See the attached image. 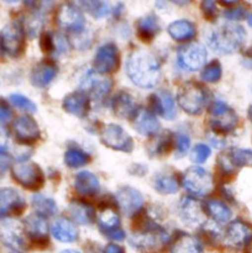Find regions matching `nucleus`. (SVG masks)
<instances>
[{"label": "nucleus", "mask_w": 252, "mask_h": 253, "mask_svg": "<svg viewBox=\"0 0 252 253\" xmlns=\"http://www.w3.org/2000/svg\"><path fill=\"white\" fill-rule=\"evenodd\" d=\"M249 253H252V241L250 242V246H249Z\"/></svg>", "instance_id": "13d9d810"}, {"label": "nucleus", "mask_w": 252, "mask_h": 253, "mask_svg": "<svg viewBox=\"0 0 252 253\" xmlns=\"http://www.w3.org/2000/svg\"><path fill=\"white\" fill-rule=\"evenodd\" d=\"M249 25L252 27V14L249 16Z\"/></svg>", "instance_id": "4d7b16f0"}, {"label": "nucleus", "mask_w": 252, "mask_h": 253, "mask_svg": "<svg viewBox=\"0 0 252 253\" xmlns=\"http://www.w3.org/2000/svg\"><path fill=\"white\" fill-rule=\"evenodd\" d=\"M150 104L152 106V113L158 114L166 120H173L177 115V108L173 96L166 90H160L151 95Z\"/></svg>", "instance_id": "aec40b11"}, {"label": "nucleus", "mask_w": 252, "mask_h": 253, "mask_svg": "<svg viewBox=\"0 0 252 253\" xmlns=\"http://www.w3.org/2000/svg\"><path fill=\"white\" fill-rule=\"evenodd\" d=\"M126 74L140 88H153L161 79V64L155 54L137 49L128 54L125 64Z\"/></svg>", "instance_id": "f257e3e1"}, {"label": "nucleus", "mask_w": 252, "mask_h": 253, "mask_svg": "<svg viewBox=\"0 0 252 253\" xmlns=\"http://www.w3.org/2000/svg\"><path fill=\"white\" fill-rule=\"evenodd\" d=\"M22 225H24L25 234L31 241L36 242L37 245L48 244V225L46 217L35 212L29 215Z\"/></svg>", "instance_id": "a211bd4d"}, {"label": "nucleus", "mask_w": 252, "mask_h": 253, "mask_svg": "<svg viewBox=\"0 0 252 253\" xmlns=\"http://www.w3.org/2000/svg\"><path fill=\"white\" fill-rule=\"evenodd\" d=\"M100 141L106 147L121 152H132L133 140L121 126L116 124H106L100 130Z\"/></svg>", "instance_id": "1a4fd4ad"}, {"label": "nucleus", "mask_w": 252, "mask_h": 253, "mask_svg": "<svg viewBox=\"0 0 252 253\" xmlns=\"http://www.w3.org/2000/svg\"><path fill=\"white\" fill-rule=\"evenodd\" d=\"M40 44H41V48L43 52L54 53V35L49 31L43 32L41 35V39H40Z\"/></svg>", "instance_id": "a18cd8bd"}, {"label": "nucleus", "mask_w": 252, "mask_h": 253, "mask_svg": "<svg viewBox=\"0 0 252 253\" xmlns=\"http://www.w3.org/2000/svg\"><path fill=\"white\" fill-rule=\"evenodd\" d=\"M7 137H9V132H7V130L4 126L0 125V155H4L5 153L7 145Z\"/></svg>", "instance_id": "09e8293b"}, {"label": "nucleus", "mask_w": 252, "mask_h": 253, "mask_svg": "<svg viewBox=\"0 0 252 253\" xmlns=\"http://www.w3.org/2000/svg\"><path fill=\"white\" fill-rule=\"evenodd\" d=\"M200 7H202V11L205 17H208V19H215V17H216L217 10H216V5H215L214 1H210V0L202 1Z\"/></svg>", "instance_id": "49530a36"}, {"label": "nucleus", "mask_w": 252, "mask_h": 253, "mask_svg": "<svg viewBox=\"0 0 252 253\" xmlns=\"http://www.w3.org/2000/svg\"><path fill=\"white\" fill-rule=\"evenodd\" d=\"M0 46L6 54L19 57L25 48V27L20 21H12L0 34Z\"/></svg>", "instance_id": "0eeeda50"}, {"label": "nucleus", "mask_w": 252, "mask_h": 253, "mask_svg": "<svg viewBox=\"0 0 252 253\" xmlns=\"http://www.w3.org/2000/svg\"><path fill=\"white\" fill-rule=\"evenodd\" d=\"M172 136L170 133L166 132L162 133L161 136H158L157 141L153 143L151 151H153V155H165V153L168 152V150L170 148V143H172Z\"/></svg>", "instance_id": "a19ab883"}, {"label": "nucleus", "mask_w": 252, "mask_h": 253, "mask_svg": "<svg viewBox=\"0 0 252 253\" xmlns=\"http://www.w3.org/2000/svg\"><path fill=\"white\" fill-rule=\"evenodd\" d=\"M169 253H204L203 246L194 236L179 234L170 245Z\"/></svg>", "instance_id": "c756f323"}, {"label": "nucleus", "mask_w": 252, "mask_h": 253, "mask_svg": "<svg viewBox=\"0 0 252 253\" xmlns=\"http://www.w3.org/2000/svg\"><path fill=\"white\" fill-rule=\"evenodd\" d=\"M111 106H113V111L116 116L121 119H130V120L135 118L138 110L133 96L126 91H120L116 94L111 101Z\"/></svg>", "instance_id": "5701e85b"}, {"label": "nucleus", "mask_w": 252, "mask_h": 253, "mask_svg": "<svg viewBox=\"0 0 252 253\" xmlns=\"http://www.w3.org/2000/svg\"><path fill=\"white\" fill-rule=\"evenodd\" d=\"M89 108H90V98L84 91H74L68 94L63 100L64 110L77 118L86 116Z\"/></svg>", "instance_id": "4be33fe9"}, {"label": "nucleus", "mask_w": 252, "mask_h": 253, "mask_svg": "<svg viewBox=\"0 0 252 253\" xmlns=\"http://www.w3.org/2000/svg\"><path fill=\"white\" fill-rule=\"evenodd\" d=\"M226 156L234 167L241 168L252 166V151L250 150L232 148V150H230V152L226 153Z\"/></svg>", "instance_id": "c9c22d12"}, {"label": "nucleus", "mask_w": 252, "mask_h": 253, "mask_svg": "<svg viewBox=\"0 0 252 253\" xmlns=\"http://www.w3.org/2000/svg\"><path fill=\"white\" fill-rule=\"evenodd\" d=\"M96 222L105 235L120 229V217L113 205L105 204L99 209L98 215H96Z\"/></svg>", "instance_id": "bb28decb"}, {"label": "nucleus", "mask_w": 252, "mask_h": 253, "mask_svg": "<svg viewBox=\"0 0 252 253\" xmlns=\"http://www.w3.org/2000/svg\"><path fill=\"white\" fill-rule=\"evenodd\" d=\"M56 22L61 29L72 34H81L85 27L84 15L76 5L63 4L56 14Z\"/></svg>", "instance_id": "f8f14e48"}, {"label": "nucleus", "mask_w": 252, "mask_h": 253, "mask_svg": "<svg viewBox=\"0 0 252 253\" xmlns=\"http://www.w3.org/2000/svg\"><path fill=\"white\" fill-rule=\"evenodd\" d=\"M246 32L240 25L227 24L216 27L208 35V44L220 54H231L245 43Z\"/></svg>", "instance_id": "f03ea898"}, {"label": "nucleus", "mask_w": 252, "mask_h": 253, "mask_svg": "<svg viewBox=\"0 0 252 253\" xmlns=\"http://www.w3.org/2000/svg\"><path fill=\"white\" fill-rule=\"evenodd\" d=\"M27 236L25 234L24 225L15 221H7L0 226V242L16 252L26 249Z\"/></svg>", "instance_id": "4468645a"}, {"label": "nucleus", "mask_w": 252, "mask_h": 253, "mask_svg": "<svg viewBox=\"0 0 252 253\" xmlns=\"http://www.w3.org/2000/svg\"><path fill=\"white\" fill-rule=\"evenodd\" d=\"M51 232L54 239L63 244H71L78 239V229L68 219H58L52 224Z\"/></svg>", "instance_id": "a878e982"}, {"label": "nucleus", "mask_w": 252, "mask_h": 253, "mask_svg": "<svg viewBox=\"0 0 252 253\" xmlns=\"http://www.w3.org/2000/svg\"><path fill=\"white\" fill-rule=\"evenodd\" d=\"M249 118H250V120H251V123H252V105L249 108Z\"/></svg>", "instance_id": "6e6d98bb"}, {"label": "nucleus", "mask_w": 252, "mask_h": 253, "mask_svg": "<svg viewBox=\"0 0 252 253\" xmlns=\"http://www.w3.org/2000/svg\"><path fill=\"white\" fill-rule=\"evenodd\" d=\"M9 99L12 105L19 109H22V110H26L29 113H35L37 110L34 101H31L29 98H26L25 95H21V94H11L9 96Z\"/></svg>", "instance_id": "ea45409f"}, {"label": "nucleus", "mask_w": 252, "mask_h": 253, "mask_svg": "<svg viewBox=\"0 0 252 253\" xmlns=\"http://www.w3.org/2000/svg\"><path fill=\"white\" fill-rule=\"evenodd\" d=\"M82 6L96 19L106 16L110 12V5L105 1H79Z\"/></svg>", "instance_id": "58836bf2"}, {"label": "nucleus", "mask_w": 252, "mask_h": 253, "mask_svg": "<svg viewBox=\"0 0 252 253\" xmlns=\"http://www.w3.org/2000/svg\"><path fill=\"white\" fill-rule=\"evenodd\" d=\"M69 212L74 221L81 225H90L95 221V210L89 203L73 200L69 204Z\"/></svg>", "instance_id": "cd10ccee"}, {"label": "nucleus", "mask_w": 252, "mask_h": 253, "mask_svg": "<svg viewBox=\"0 0 252 253\" xmlns=\"http://www.w3.org/2000/svg\"><path fill=\"white\" fill-rule=\"evenodd\" d=\"M239 123L236 113L224 101H215L210 109V127L214 132L226 133L235 130Z\"/></svg>", "instance_id": "6e6552de"}, {"label": "nucleus", "mask_w": 252, "mask_h": 253, "mask_svg": "<svg viewBox=\"0 0 252 253\" xmlns=\"http://www.w3.org/2000/svg\"><path fill=\"white\" fill-rule=\"evenodd\" d=\"M119 67V49L113 42L99 47L94 56V71L100 76L113 73Z\"/></svg>", "instance_id": "ddd939ff"}, {"label": "nucleus", "mask_w": 252, "mask_h": 253, "mask_svg": "<svg viewBox=\"0 0 252 253\" xmlns=\"http://www.w3.org/2000/svg\"><path fill=\"white\" fill-rule=\"evenodd\" d=\"M180 217L188 226L199 227L207 221V211L199 200L187 197L180 203Z\"/></svg>", "instance_id": "f3484780"}, {"label": "nucleus", "mask_w": 252, "mask_h": 253, "mask_svg": "<svg viewBox=\"0 0 252 253\" xmlns=\"http://www.w3.org/2000/svg\"><path fill=\"white\" fill-rule=\"evenodd\" d=\"M32 207L36 214L43 217L52 216L57 212V204L54 200L42 194H36L32 197Z\"/></svg>", "instance_id": "f704fd0d"}, {"label": "nucleus", "mask_w": 252, "mask_h": 253, "mask_svg": "<svg viewBox=\"0 0 252 253\" xmlns=\"http://www.w3.org/2000/svg\"><path fill=\"white\" fill-rule=\"evenodd\" d=\"M132 121L136 131L143 136L156 135L160 128V123H158L157 118L148 109H138Z\"/></svg>", "instance_id": "393cba45"}, {"label": "nucleus", "mask_w": 252, "mask_h": 253, "mask_svg": "<svg viewBox=\"0 0 252 253\" xmlns=\"http://www.w3.org/2000/svg\"><path fill=\"white\" fill-rule=\"evenodd\" d=\"M26 208L24 197L12 188H4L0 190V219L17 216L22 214Z\"/></svg>", "instance_id": "2eb2a0df"}, {"label": "nucleus", "mask_w": 252, "mask_h": 253, "mask_svg": "<svg viewBox=\"0 0 252 253\" xmlns=\"http://www.w3.org/2000/svg\"><path fill=\"white\" fill-rule=\"evenodd\" d=\"M153 188L161 194H175L179 189V182L172 173H158L153 178Z\"/></svg>", "instance_id": "473e14b6"}, {"label": "nucleus", "mask_w": 252, "mask_h": 253, "mask_svg": "<svg viewBox=\"0 0 252 253\" xmlns=\"http://www.w3.org/2000/svg\"><path fill=\"white\" fill-rule=\"evenodd\" d=\"M74 187L79 194L94 195L100 189V183L95 174L89 170H82L74 178Z\"/></svg>", "instance_id": "c85d7f7f"}, {"label": "nucleus", "mask_w": 252, "mask_h": 253, "mask_svg": "<svg viewBox=\"0 0 252 253\" xmlns=\"http://www.w3.org/2000/svg\"><path fill=\"white\" fill-rule=\"evenodd\" d=\"M205 211L212 217V220L220 224H225L231 220L232 212L225 203L216 199H210L205 203Z\"/></svg>", "instance_id": "72a5a7b5"}, {"label": "nucleus", "mask_w": 252, "mask_h": 253, "mask_svg": "<svg viewBox=\"0 0 252 253\" xmlns=\"http://www.w3.org/2000/svg\"><path fill=\"white\" fill-rule=\"evenodd\" d=\"M10 167V162L7 160V157H5L4 155H0V175L4 174Z\"/></svg>", "instance_id": "864d4df0"}, {"label": "nucleus", "mask_w": 252, "mask_h": 253, "mask_svg": "<svg viewBox=\"0 0 252 253\" xmlns=\"http://www.w3.org/2000/svg\"><path fill=\"white\" fill-rule=\"evenodd\" d=\"M182 184L194 197H207L215 187L211 173L202 167L188 168L182 178Z\"/></svg>", "instance_id": "39448f33"}, {"label": "nucleus", "mask_w": 252, "mask_h": 253, "mask_svg": "<svg viewBox=\"0 0 252 253\" xmlns=\"http://www.w3.org/2000/svg\"><path fill=\"white\" fill-rule=\"evenodd\" d=\"M105 236L109 237V239H110V240H116V241H121V240L125 239L126 235H125V232L123 231V230L118 229V230H115V231L109 232V234H106Z\"/></svg>", "instance_id": "3c124183"}, {"label": "nucleus", "mask_w": 252, "mask_h": 253, "mask_svg": "<svg viewBox=\"0 0 252 253\" xmlns=\"http://www.w3.org/2000/svg\"><path fill=\"white\" fill-rule=\"evenodd\" d=\"M242 64L247 68L252 69V47L245 51L244 54H242Z\"/></svg>", "instance_id": "8fccbe9b"}, {"label": "nucleus", "mask_w": 252, "mask_h": 253, "mask_svg": "<svg viewBox=\"0 0 252 253\" xmlns=\"http://www.w3.org/2000/svg\"><path fill=\"white\" fill-rule=\"evenodd\" d=\"M247 10L244 6H239V5H235V6L229 7L224 11V16L227 20H231V21H239L242 20L246 16Z\"/></svg>", "instance_id": "c03bdc74"}, {"label": "nucleus", "mask_w": 252, "mask_h": 253, "mask_svg": "<svg viewBox=\"0 0 252 253\" xmlns=\"http://www.w3.org/2000/svg\"><path fill=\"white\" fill-rule=\"evenodd\" d=\"M222 74L221 64L219 61H211L203 68L200 73V78L208 83H216L220 81Z\"/></svg>", "instance_id": "4c0bfd02"}, {"label": "nucleus", "mask_w": 252, "mask_h": 253, "mask_svg": "<svg viewBox=\"0 0 252 253\" xmlns=\"http://www.w3.org/2000/svg\"><path fill=\"white\" fill-rule=\"evenodd\" d=\"M167 232L151 220L143 219L131 236V245L142 251H156L167 242Z\"/></svg>", "instance_id": "7ed1b4c3"}, {"label": "nucleus", "mask_w": 252, "mask_h": 253, "mask_svg": "<svg viewBox=\"0 0 252 253\" xmlns=\"http://www.w3.org/2000/svg\"><path fill=\"white\" fill-rule=\"evenodd\" d=\"M116 204L126 216L132 217L142 209L143 197L135 188L124 187L116 193Z\"/></svg>", "instance_id": "dca6fc26"}, {"label": "nucleus", "mask_w": 252, "mask_h": 253, "mask_svg": "<svg viewBox=\"0 0 252 253\" xmlns=\"http://www.w3.org/2000/svg\"><path fill=\"white\" fill-rule=\"evenodd\" d=\"M222 241L230 249H242L252 241V226L242 220H234L227 225L222 235Z\"/></svg>", "instance_id": "9b49d317"}, {"label": "nucleus", "mask_w": 252, "mask_h": 253, "mask_svg": "<svg viewBox=\"0 0 252 253\" xmlns=\"http://www.w3.org/2000/svg\"><path fill=\"white\" fill-rule=\"evenodd\" d=\"M81 88L84 93L94 98H103L104 95L109 93L111 88V83L109 79L103 78L100 74L88 72L81 81Z\"/></svg>", "instance_id": "412c9836"}, {"label": "nucleus", "mask_w": 252, "mask_h": 253, "mask_svg": "<svg viewBox=\"0 0 252 253\" xmlns=\"http://www.w3.org/2000/svg\"><path fill=\"white\" fill-rule=\"evenodd\" d=\"M12 130L17 140L22 143H32L40 138V127L29 115L19 116L12 124Z\"/></svg>", "instance_id": "6ab92c4d"}, {"label": "nucleus", "mask_w": 252, "mask_h": 253, "mask_svg": "<svg viewBox=\"0 0 252 253\" xmlns=\"http://www.w3.org/2000/svg\"><path fill=\"white\" fill-rule=\"evenodd\" d=\"M11 175L15 182L29 190H39L44 183V174L41 167L29 161L15 163L11 167Z\"/></svg>", "instance_id": "423d86ee"}, {"label": "nucleus", "mask_w": 252, "mask_h": 253, "mask_svg": "<svg viewBox=\"0 0 252 253\" xmlns=\"http://www.w3.org/2000/svg\"><path fill=\"white\" fill-rule=\"evenodd\" d=\"M136 29H137L138 37H140L142 41H151V40L155 39L156 35L160 32V20H158V17L153 14L145 15V16L141 17L137 21Z\"/></svg>", "instance_id": "7c9ffc66"}, {"label": "nucleus", "mask_w": 252, "mask_h": 253, "mask_svg": "<svg viewBox=\"0 0 252 253\" xmlns=\"http://www.w3.org/2000/svg\"><path fill=\"white\" fill-rule=\"evenodd\" d=\"M90 157L88 153L83 152L82 150H77V148H72L68 150L64 155V163L71 168H79L85 166L89 162Z\"/></svg>", "instance_id": "e433bc0d"}, {"label": "nucleus", "mask_w": 252, "mask_h": 253, "mask_svg": "<svg viewBox=\"0 0 252 253\" xmlns=\"http://www.w3.org/2000/svg\"><path fill=\"white\" fill-rule=\"evenodd\" d=\"M10 118H11V109L6 100L0 98V123L9 120Z\"/></svg>", "instance_id": "de8ad7c7"}, {"label": "nucleus", "mask_w": 252, "mask_h": 253, "mask_svg": "<svg viewBox=\"0 0 252 253\" xmlns=\"http://www.w3.org/2000/svg\"><path fill=\"white\" fill-rule=\"evenodd\" d=\"M211 155V150L205 143H198L190 152V160L194 163H204Z\"/></svg>", "instance_id": "79ce46f5"}, {"label": "nucleus", "mask_w": 252, "mask_h": 253, "mask_svg": "<svg viewBox=\"0 0 252 253\" xmlns=\"http://www.w3.org/2000/svg\"><path fill=\"white\" fill-rule=\"evenodd\" d=\"M207 48L197 42L183 44L177 52V61L180 68L185 71H198L207 62Z\"/></svg>", "instance_id": "9d476101"}, {"label": "nucleus", "mask_w": 252, "mask_h": 253, "mask_svg": "<svg viewBox=\"0 0 252 253\" xmlns=\"http://www.w3.org/2000/svg\"><path fill=\"white\" fill-rule=\"evenodd\" d=\"M58 73V67L52 61H42L34 67L31 72V83L37 88L48 85Z\"/></svg>", "instance_id": "b1692460"}, {"label": "nucleus", "mask_w": 252, "mask_h": 253, "mask_svg": "<svg viewBox=\"0 0 252 253\" xmlns=\"http://www.w3.org/2000/svg\"><path fill=\"white\" fill-rule=\"evenodd\" d=\"M61 253H79L78 251H74V250H64Z\"/></svg>", "instance_id": "5fc2aeb1"}, {"label": "nucleus", "mask_w": 252, "mask_h": 253, "mask_svg": "<svg viewBox=\"0 0 252 253\" xmlns=\"http://www.w3.org/2000/svg\"><path fill=\"white\" fill-rule=\"evenodd\" d=\"M174 146H175V153L178 157H182L185 153L189 151L190 147V140L187 135L184 133H179V135L174 136Z\"/></svg>", "instance_id": "37998d69"}, {"label": "nucleus", "mask_w": 252, "mask_h": 253, "mask_svg": "<svg viewBox=\"0 0 252 253\" xmlns=\"http://www.w3.org/2000/svg\"><path fill=\"white\" fill-rule=\"evenodd\" d=\"M208 91L202 84L195 82H185L179 86L177 101L180 108L189 115H199L208 104Z\"/></svg>", "instance_id": "20e7f679"}, {"label": "nucleus", "mask_w": 252, "mask_h": 253, "mask_svg": "<svg viewBox=\"0 0 252 253\" xmlns=\"http://www.w3.org/2000/svg\"><path fill=\"white\" fill-rule=\"evenodd\" d=\"M168 34L174 41L185 42L194 39L197 30L194 25L188 20H177L168 26Z\"/></svg>", "instance_id": "2f4dec72"}, {"label": "nucleus", "mask_w": 252, "mask_h": 253, "mask_svg": "<svg viewBox=\"0 0 252 253\" xmlns=\"http://www.w3.org/2000/svg\"><path fill=\"white\" fill-rule=\"evenodd\" d=\"M104 253H125L124 249L116 244H109L108 246L104 249Z\"/></svg>", "instance_id": "603ef678"}]
</instances>
